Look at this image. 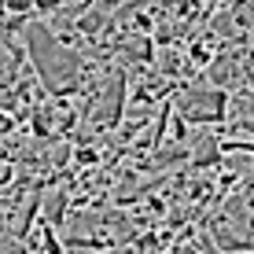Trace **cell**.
Returning <instances> with one entry per match:
<instances>
[{"mask_svg": "<svg viewBox=\"0 0 254 254\" xmlns=\"http://www.w3.org/2000/svg\"><path fill=\"white\" fill-rule=\"evenodd\" d=\"M225 103H229V92L203 81H177L173 89V111L188 122V126H221L225 122Z\"/></svg>", "mask_w": 254, "mask_h": 254, "instance_id": "6da1fadb", "label": "cell"}, {"mask_svg": "<svg viewBox=\"0 0 254 254\" xmlns=\"http://www.w3.org/2000/svg\"><path fill=\"white\" fill-rule=\"evenodd\" d=\"M59 7H63V0H33V11L45 15V19H48V15H56Z\"/></svg>", "mask_w": 254, "mask_h": 254, "instance_id": "7a4b0ae2", "label": "cell"}, {"mask_svg": "<svg viewBox=\"0 0 254 254\" xmlns=\"http://www.w3.org/2000/svg\"><path fill=\"white\" fill-rule=\"evenodd\" d=\"M15 129H19V122H15L11 115H7L4 107H0V140H4L7 133H15Z\"/></svg>", "mask_w": 254, "mask_h": 254, "instance_id": "3957f363", "label": "cell"}, {"mask_svg": "<svg viewBox=\"0 0 254 254\" xmlns=\"http://www.w3.org/2000/svg\"><path fill=\"white\" fill-rule=\"evenodd\" d=\"M0 232H7V217H4V206H0Z\"/></svg>", "mask_w": 254, "mask_h": 254, "instance_id": "277c9868", "label": "cell"}]
</instances>
